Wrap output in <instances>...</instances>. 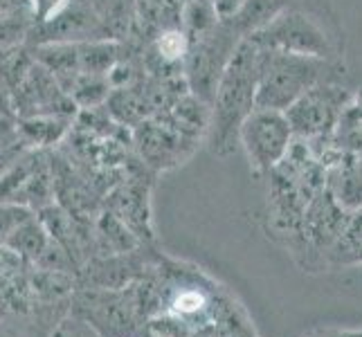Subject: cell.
I'll return each mask as SVG.
<instances>
[{
  "mask_svg": "<svg viewBox=\"0 0 362 337\" xmlns=\"http://www.w3.org/2000/svg\"><path fill=\"white\" fill-rule=\"evenodd\" d=\"M257 54L259 49L243 39L216 85L209 106L207 142L218 158L234 151L243 122L257 108Z\"/></svg>",
  "mask_w": 362,
  "mask_h": 337,
  "instance_id": "1",
  "label": "cell"
},
{
  "mask_svg": "<svg viewBox=\"0 0 362 337\" xmlns=\"http://www.w3.org/2000/svg\"><path fill=\"white\" fill-rule=\"evenodd\" d=\"M259 49V47H257ZM340 66L331 59L259 49L257 54V108L286 110L317 83H333Z\"/></svg>",
  "mask_w": 362,
  "mask_h": 337,
  "instance_id": "2",
  "label": "cell"
},
{
  "mask_svg": "<svg viewBox=\"0 0 362 337\" xmlns=\"http://www.w3.org/2000/svg\"><path fill=\"white\" fill-rule=\"evenodd\" d=\"M70 313L90 324L102 337H137L146 321L135 283L122 290L77 288Z\"/></svg>",
  "mask_w": 362,
  "mask_h": 337,
  "instance_id": "3",
  "label": "cell"
},
{
  "mask_svg": "<svg viewBox=\"0 0 362 337\" xmlns=\"http://www.w3.org/2000/svg\"><path fill=\"white\" fill-rule=\"evenodd\" d=\"M187 54L182 61V72L189 93L211 106L216 85L226 72L234 49L243 41L232 25L221 18L209 32L187 39Z\"/></svg>",
  "mask_w": 362,
  "mask_h": 337,
  "instance_id": "4",
  "label": "cell"
},
{
  "mask_svg": "<svg viewBox=\"0 0 362 337\" xmlns=\"http://www.w3.org/2000/svg\"><path fill=\"white\" fill-rule=\"evenodd\" d=\"M245 41L259 49H279V52L317 59H331L333 54L327 30L315 18L291 7H284L270 23H266L255 34H250Z\"/></svg>",
  "mask_w": 362,
  "mask_h": 337,
  "instance_id": "5",
  "label": "cell"
},
{
  "mask_svg": "<svg viewBox=\"0 0 362 337\" xmlns=\"http://www.w3.org/2000/svg\"><path fill=\"white\" fill-rule=\"evenodd\" d=\"M351 93L338 83H317L306 90L299 99L284 110L288 126L295 137L310 140V137L331 135L338 124L342 110L351 102Z\"/></svg>",
  "mask_w": 362,
  "mask_h": 337,
  "instance_id": "6",
  "label": "cell"
},
{
  "mask_svg": "<svg viewBox=\"0 0 362 337\" xmlns=\"http://www.w3.org/2000/svg\"><path fill=\"white\" fill-rule=\"evenodd\" d=\"M293 137L288 119L281 110L255 108L239 131V144H243L255 171L268 173L284 160Z\"/></svg>",
  "mask_w": 362,
  "mask_h": 337,
  "instance_id": "7",
  "label": "cell"
},
{
  "mask_svg": "<svg viewBox=\"0 0 362 337\" xmlns=\"http://www.w3.org/2000/svg\"><path fill=\"white\" fill-rule=\"evenodd\" d=\"M14 117H77L79 108L59 81L41 64H32L21 83L11 90Z\"/></svg>",
  "mask_w": 362,
  "mask_h": 337,
  "instance_id": "8",
  "label": "cell"
},
{
  "mask_svg": "<svg viewBox=\"0 0 362 337\" xmlns=\"http://www.w3.org/2000/svg\"><path fill=\"white\" fill-rule=\"evenodd\" d=\"M106 39L104 25L93 3L70 0V3L45 23H34L28 45L43 43H86Z\"/></svg>",
  "mask_w": 362,
  "mask_h": 337,
  "instance_id": "9",
  "label": "cell"
},
{
  "mask_svg": "<svg viewBox=\"0 0 362 337\" xmlns=\"http://www.w3.org/2000/svg\"><path fill=\"white\" fill-rule=\"evenodd\" d=\"M133 146L146 169L167 171L189 160L201 142L185 137L158 119L148 117L133 129Z\"/></svg>",
  "mask_w": 362,
  "mask_h": 337,
  "instance_id": "10",
  "label": "cell"
},
{
  "mask_svg": "<svg viewBox=\"0 0 362 337\" xmlns=\"http://www.w3.org/2000/svg\"><path fill=\"white\" fill-rule=\"evenodd\" d=\"M151 184L144 173H124V178L104 196V209L115 214L140 239L142 245L153 241L151 227Z\"/></svg>",
  "mask_w": 362,
  "mask_h": 337,
  "instance_id": "11",
  "label": "cell"
},
{
  "mask_svg": "<svg viewBox=\"0 0 362 337\" xmlns=\"http://www.w3.org/2000/svg\"><path fill=\"white\" fill-rule=\"evenodd\" d=\"M349 218H351V211H346L335 201L333 194L327 189V184H324V189H320L304 207V214L295 236L299 241H304L308 247L327 252L335 243V239L342 234Z\"/></svg>",
  "mask_w": 362,
  "mask_h": 337,
  "instance_id": "12",
  "label": "cell"
},
{
  "mask_svg": "<svg viewBox=\"0 0 362 337\" xmlns=\"http://www.w3.org/2000/svg\"><path fill=\"white\" fill-rule=\"evenodd\" d=\"M327 189L346 211L362 209V153L344 151L327 169Z\"/></svg>",
  "mask_w": 362,
  "mask_h": 337,
  "instance_id": "13",
  "label": "cell"
},
{
  "mask_svg": "<svg viewBox=\"0 0 362 337\" xmlns=\"http://www.w3.org/2000/svg\"><path fill=\"white\" fill-rule=\"evenodd\" d=\"M32 57L36 64H41L59 85L66 93L74 79L81 74L79 66V43H43V45H30Z\"/></svg>",
  "mask_w": 362,
  "mask_h": 337,
  "instance_id": "14",
  "label": "cell"
},
{
  "mask_svg": "<svg viewBox=\"0 0 362 337\" xmlns=\"http://www.w3.org/2000/svg\"><path fill=\"white\" fill-rule=\"evenodd\" d=\"M74 117H25L16 119V131L23 144L34 151H47L61 144L72 131Z\"/></svg>",
  "mask_w": 362,
  "mask_h": 337,
  "instance_id": "15",
  "label": "cell"
},
{
  "mask_svg": "<svg viewBox=\"0 0 362 337\" xmlns=\"http://www.w3.org/2000/svg\"><path fill=\"white\" fill-rule=\"evenodd\" d=\"M129 52L127 41H86L79 43V66L86 74H106Z\"/></svg>",
  "mask_w": 362,
  "mask_h": 337,
  "instance_id": "16",
  "label": "cell"
},
{
  "mask_svg": "<svg viewBox=\"0 0 362 337\" xmlns=\"http://www.w3.org/2000/svg\"><path fill=\"white\" fill-rule=\"evenodd\" d=\"M284 7H288L286 0H245L226 20L241 34V39H247L250 34H255L266 23H270Z\"/></svg>",
  "mask_w": 362,
  "mask_h": 337,
  "instance_id": "17",
  "label": "cell"
},
{
  "mask_svg": "<svg viewBox=\"0 0 362 337\" xmlns=\"http://www.w3.org/2000/svg\"><path fill=\"white\" fill-rule=\"evenodd\" d=\"M47 243H49V234L45 230V225L34 214L28 220H23L18 227L11 232L5 247H9L11 252H16L21 259L28 261V264H34V261L43 254Z\"/></svg>",
  "mask_w": 362,
  "mask_h": 337,
  "instance_id": "18",
  "label": "cell"
},
{
  "mask_svg": "<svg viewBox=\"0 0 362 337\" xmlns=\"http://www.w3.org/2000/svg\"><path fill=\"white\" fill-rule=\"evenodd\" d=\"M327 254L333 264H338V266L360 264V259H362V209L354 211L349 223L344 225L342 234L327 249Z\"/></svg>",
  "mask_w": 362,
  "mask_h": 337,
  "instance_id": "19",
  "label": "cell"
},
{
  "mask_svg": "<svg viewBox=\"0 0 362 337\" xmlns=\"http://www.w3.org/2000/svg\"><path fill=\"white\" fill-rule=\"evenodd\" d=\"M113 88L106 77L102 74H86L81 72L74 83L70 85V99L74 102L79 110H90V108H102L106 104V99L110 97Z\"/></svg>",
  "mask_w": 362,
  "mask_h": 337,
  "instance_id": "20",
  "label": "cell"
},
{
  "mask_svg": "<svg viewBox=\"0 0 362 337\" xmlns=\"http://www.w3.org/2000/svg\"><path fill=\"white\" fill-rule=\"evenodd\" d=\"M218 14L211 0H187L180 11V28L187 39L209 32L218 23Z\"/></svg>",
  "mask_w": 362,
  "mask_h": 337,
  "instance_id": "21",
  "label": "cell"
},
{
  "mask_svg": "<svg viewBox=\"0 0 362 337\" xmlns=\"http://www.w3.org/2000/svg\"><path fill=\"white\" fill-rule=\"evenodd\" d=\"M30 216H34V211L28 207L14 205V203H0V245H5L11 232Z\"/></svg>",
  "mask_w": 362,
  "mask_h": 337,
  "instance_id": "22",
  "label": "cell"
},
{
  "mask_svg": "<svg viewBox=\"0 0 362 337\" xmlns=\"http://www.w3.org/2000/svg\"><path fill=\"white\" fill-rule=\"evenodd\" d=\"M49 337H102L90 324H86L81 317L68 313L57 326L49 331Z\"/></svg>",
  "mask_w": 362,
  "mask_h": 337,
  "instance_id": "23",
  "label": "cell"
},
{
  "mask_svg": "<svg viewBox=\"0 0 362 337\" xmlns=\"http://www.w3.org/2000/svg\"><path fill=\"white\" fill-rule=\"evenodd\" d=\"M30 3V11L34 23H45L52 16H57L61 9H64L70 0H28Z\"/></svg>",
  "mask_w": 362,
  "mask_h": 337,
  "instance_id": "24",
  "label": "cell"
},
{
  "mask_svg": "<svg viewBox=\"0 0 362 337\" xmlns=\"http://www.w3.org/2000/svg\"><path fill=\"white\" fill-rule=\"evenodd\" d=\"M11 14H32L28 0H0V16Z\"/></svg>",
  "mask_w": 362,
  "mask_h": 337,
  "instance_id": "25",
  "label": "cell"
},
{
  "mask_svg": "<svg viewBox=\"0 0 362 337\" xmlns=\"http://www.w3.org/2000/svg\"><path fill=\"white\" fill-rule=\"evenodd\" d=\"M0 119H16L14 106H11V93L3 81H0Z\"/></svg>",
  "mask_w": 362,
  "mask_h": 337,
  "instance_id": "26",
  "label": "cell"
},
{
  "mask_svg": "<svg viewBox=\"0 0 362 337\" xmlns=\"http://www.w3.org/2000/svg\"><path fill=\"white\" fill-rule=\"evenodd\" d=\"M211 3H214L218 18H230L234 11L245 3V0H211Z\"/></svg>",
  "mask_w": 362,
  "mask_h": 337,
  "instance_id": "27",
  "label": "cell"
},
{
  "mask_svg": "<svg viewBox=\"0 0 362 337\" xmlns=\"http://www.w3.org/2000/svg\"><path fill=\"white\" fill-rule=\"evenodd\" d=\"M310 337H362V331H327V333H315Z\"/></svg>",
  "mask_w": 362,
  "mask_h": 337,
  "instance_id": "28",
  "label": "cell"
},
{
  "mask_svg": "<svg viewBox=\"0 0 362 337\" xmlns=\"http://www.w3.org/2000/svg\"><path fill=\"white\" fill-rule=\"evenodd\" d=\"M354 102H356V106H358V108L362 110V90H360V93H358V95L354 97Z\"/></svg>",
  "mask_w": 362,
  "mask_h": 337,
  "instance_id": "29",
  "label": "cell"
},
{
  "mask_svg": "<svg viewBox=\"0 0 362 337\" xmlns=\"http://www.w3.org/2000/svg\"><path fill=\"white\" fill-rule=\"evenodd\" d=\"M360 264H362V259H360Z\"/></svg>",
  "mask_w": 362,
  "mask_h": 337,
  "instance_id": "30",
  "label": "cell"
}]
</instances>
